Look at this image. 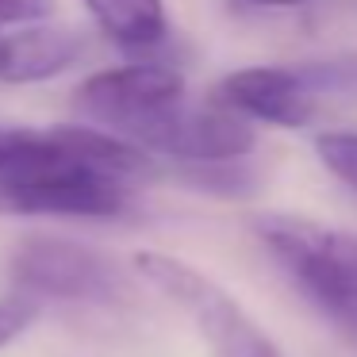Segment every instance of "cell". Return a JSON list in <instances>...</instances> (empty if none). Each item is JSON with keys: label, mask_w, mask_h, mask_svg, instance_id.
I'll list each match as a JSON object with an SVG mask.
<instances>
[{"label": "cell", "mask_w": 357, "mask_h": 357, "mask_svg": "<svg viewBox=\"0 0 357 357\" xmlns=\"http://www.w3.org/2000/svg\"><path fill=\"white\" fill-rule=\"evenodd\" d=\"M0 200L20 215L116 219L131 208V181L85 154L81 123L0 127Z\"/></svg>", "instance_id": "cell-1"}, {"label": "cell", "mask_w": 357, "mask_h": 357, "mask_svg": "<svg viewBox=\"0 0 357 357\" xmlns=\"http://www.w3.org/2000/svg\"><path fill=\"white\" fill-rule=\"evenodd\" d=\"M254 231L334 326L357 315V231L300 215H261L254 219Z\"/></svg>", "instance_id": "cell-2"}, {"label": "cell", "mask_w": 357, "mask_h": 357, "mask_svg": "<svg viewBox=\"0 0 357 357\" xmlns=\"http://www.w3.org/2000/svg\"><path fill=\"white\" fill-rule=\"evenodd\" d=\"M135 273L192 319L215 357H284L277 342L265 334V326L196 265L173 254H158V250H139Z\"/></svg>", "instance_id": "cell-3"}, {"label": "cell", "mask_w": 357, "mask_h": 357, "mask_svg": "<svg viewBox=\"0 0 357 357\" xmlns=\"http://www.w3.org/2000/svg\"><path fill=\"white\" fill-rule=\"evenodd\" d=\"M4 277L20 296L70 303H119L131 296L127 273L96 246L58 234H24L4 257Z\"/></svg>", "instance_id": "cell-4"}, {"label": "cell", "mask_w": 357, "mask_h": 357, "mask_svg": "<svg viewBox=\"0 0 357 357\" xmlns=\"http://www.w3.org/2000/svg\"><path fill=\"white\" fill-rule=\"evenodd\" d=\"M77 112L89 123L139 142L142 131L185 104V77L165 62H131L100 70L77 85Z\"/></svg>", "instance_id": "cell-5"}, {"label": "cell", "mask_w": 357, "mask_h": 357, "mask_svg": "<svg viewBox=\"0 0 357 357\" xmlns=\"http://www.w3.org/2000/svg\"><path fill=\"white\" fill-rule=\"evenodd\" d=\"M146 154L177 158L185 165H219V162H242L257 146L254 119L234 112L231 104L215 100L208 104H181L169 116H162L142 139L135 142Z\"/></svg>", "instance_id": "cell-6"}, {"label": "cell", "mask_w": 357, "mask_h": 357, "mask_svg": "<svg viewBox=\"0 0 357 357\" xmlns=\"http://www.w3.org/2000/svg\"><path fill=\"white\" fill-rule=\"evenodd\" d=\"M219 100L231 104L254 123L269 127H303L315 116L319 89L307 81L303 70L288 66H246L219 81Z\"/></svg>", "instance_id": "cell-7"}, {"label": "cell", "mask_w": 357, "mask_h": 357, "mask_svg": "<svg viewBox=\"0 0 357 357\" xmlns=\"http://www.w3.org/2000/svg\"><path fill=\"white\" fill-rule=\"evenodd\" d=\"M81 58V35L62 24H27L0 35V81L35 85L66 73Z\"/></svg>", "instance_id": "cell-8"}, {"label": "cell", "mask_w": 357, "mask_h": 357, "mask_svg": "<svg viewBox=\"0 0 357 357\" xmlns=\"http://www.w3.org/2000/svg\"><path fill=\"white\" fill-rule=\"evenodd\" d=\"M104 39L127 54H150L169 35L165 0H81Z\"/></svg>", "instance_id": "cell-9"}, {"label": "cell", "mask_w": 357, "mask_h": 357, "mask_svg": "<svg viewBox=\"0 0 357 357\" xmlns=\"http://www.w3.org/2000/svg\"><path fill=\"white\" fill-rule=\"evenodd\" d=\"M315 154L331 177L357 192V131H323L315 139Z\"/></svg>", "instance_id": "cell-10"}, {"label": "cell", "mask_w": 357, "mask_h": 357, "mask_svg": "<svg viewBox=\"0 0 357 357\" xmlns=\"http://www.w3.org/2000/svg\"><path fill=\"white\" fill-rule=\"evenodd\" d=\"M39 311H43V303L31 300V296H20V292L4 296L0 300V349H8L39 319Z\"/></svg>", "instance_id": "cell-11"}, {"label": "cell", "mask_w": 357, "mask_h": 357, "mask_svg": "<svg viewBox=\"0 0 357 357\" xmlns=\"http://www.w3.org/2000/svg\"><path fill=\"white\" fill-rule=\"evenodd\" d=\"M54 12V0H0V31L4 27L43 24Z\"/></svg>", "instance_id": "cell-12"}, {"label": "cell", "mask_w": 357, "mask_h": 357, "mask_svg": "<svg viewBox=\"0 0 357 357\" xmlns=\"http://www.w3.org/2000/svg\"><path fill=\"white\" fill-rule=\"evenodd\" d=\"M246 4H257V8H300L307 0H246Z\"/></svg>", "instance_id": "cell-13"}, {"label": "cell", "mask_w": 357, "mask_h": 357, "mask_svg": "<svg viewBox=\"0 0 357 357\" xmlns=\"http://www.w3.org/2000/svg\"><path fill=\"white\" fill-rule=\"evenodd\" d=\"M338 331H342V334H346V338H349V342H357V315H349V319H346V323H338Z\"/></svg>", "instance_id": "cell-14"}]
</instances>
